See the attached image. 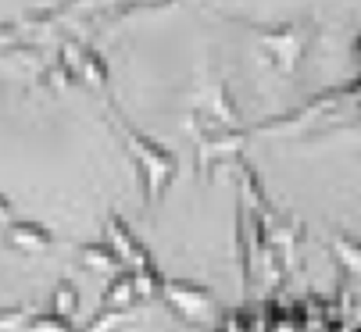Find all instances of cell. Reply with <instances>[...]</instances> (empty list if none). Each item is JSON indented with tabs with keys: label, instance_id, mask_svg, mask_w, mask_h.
Instances as JSON below:
<instances>
[{
	"label": "cell",
	"instance_id": "3",
	"mask_svg": "<svg viewBox=\"0 0 361 332\" xmlns=\"http://www.w3.org/2000/svg\"><path fill=\"white\" fill-rule=\"evenodd\" d=\"M15 314H18V311H4V314H0V328H8V321H11Z\"/></svg>",
	"mask_w": 361,
	"mask_h": 332
},
{
	"label": "cell",
	"instance_id": "4",
	"mask_svg": "<svg viewBox=\"0 0 361 332\" xmlns=\"http://www.w3.org/2000/svg\"><path fill=\"white\" fill-rule=\"evenodd\" d=\"M4 218H8V200L0 197V221H4Z\"/></svg>",
	"mask_w": 361,
	"mask_h": 332
},
{
	"label": "cell",
	"instance_id": "2",
	"mask_svg": "<svg viewBox=\"0 0 361 332\" xmlns=\"http://www.w3.org/2000/svg\"><path fill=\"white\" fill-rule=\"evenodd\" d=\"M347 100H350V107H354V115L361 118V61H357V68H354V75H350V86H347Z\"/></svg>",
	"mask_w": 361,
	"mask_h": 332
},
{
	"label": "cell",
	"instance_id": "1",
	"mask_svg": "<svg viewBox=\"0 0 361 332\" xmlns=\"http://www.w3.org/2000/svg\"><path fill=\"white\" fill-rule=\"evenodd\" d=\"M222 332H343V325L326 304H262L240 307Z\"/></svg>",
	"mask_w": 361,
	"mask_h": 332
}]
</instances>
